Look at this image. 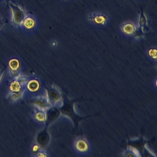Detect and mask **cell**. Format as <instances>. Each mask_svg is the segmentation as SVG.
<instances>
[{
    "label": "cell",
    "mask_w": 157,
    "mask_h": 157,
    "mask_svg": "<svg viewBox=\"0 0 157 157\" xmlns=\"http://www.w3.org/2000/svg\"><path fill=\"white\" fill-rule=\"evenodd\" d=\"M129 149L133 152V154H135V156L136 157H141V156L139 151L136 148L134 147H129Z\"/></svg>",
    "instance_id": "obj_5"
},
{
    "label": "cell",
    "mask_w": 157,
    "mask_h": 157,
    "mask_svg": "<svg viewBox=\"0 0 157 157\" xmlns=\"http://www.w3.org/2000/svg\"><path fill=\"white\" fill-rule=\"evenodd\" d=\"M75 147L77 151L84 153L88 151L89 148L88 142L84 139H78L75 143Z\"/></svg>",
    "instance_id": "obj_2"
},
{
    "label": "cell",
    "mask_w": 157,
    "mask_h": 157,
    "mask_svg": "<svg viewBox=\"0 0 157 157\" xmlns=\"http://www.w3.org/2000/svg\"><path fill=\"white\" fill-rule=\"evenodd\" d=\"M122 30L127 34H131L135 32V27L132 24L127 23L123 26Z\"/></svg>",
    "instance_id": "obj_4"
},
{
    "label": "cell",
    "mask_w": 157,
    "mask_h": 157,
    "mask_svg": "<svg viewBox=\"0 0 157 157\" xmlns=\"http://www.w3.org/2000/svg\"><path fill=\"white\" fill-rule=\"evenodd\" d=\"M90 20L94 23L99 25H104L105 24L107 21V17L104 14L95 13L91 15Z\"/></svg>",
    "instance_id": "obj_3"
},
{
    "label": "cell",
    "mask_w": 157,
    "mask_h": 157,
    "mask_svg": "<svg viewBox=\"0 0 157 157\" xmlns=\"http://www.w3.org/2000/svg\"><path fill=\"white\" fill-rule=\"evenodd\" d=\"M149 55L153 59H156V51L155 50V52H154V50H151L149 51Z\"/></svg>",
    "instance_id": "obj_6"
},
{
    "label": "cell",
    "mask_w": 157,
    "mask_h": 157,
    "mask_svg": "<svg viewBox=\"0 0 157 157\" xmlns=\"http://www.w3.org/2000/svg\"><path fill=\"white\" fill-rule=\"evenodd\" d=\"M0 1H1V0H0Z\"/></svg>",
    "instance_id": "obj_7"
},
{
    "label": "cell",
    "mask_w": 157,
    "mask_h": 157,
    "mask_svg": "<svg viewBox=\"0 0 157 157\" xmlns=\"http://www.w3.org/2000/svg\"><path fill=\"white\" fill-rule=\"evenodd\" d=\"M38 26V19L33 14H27L23 20L21 29L25 34H33L36 31Z\"/></svg>",
    "instance_id": "obj_1"
}]
</instances>
